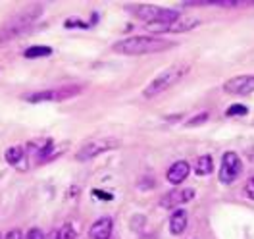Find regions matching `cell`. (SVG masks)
Here are the masks:
<instances>
[{"instance_id": "17", "label": "cell", "mask_w": 254, "mask_h": 239, "mask_svg": "<svg viewBox=\"0 0 254 239\" xmlns=\"http://www.w3.org/2000/svg\"><path fill=\"white\" fill-rule=\"evenodd\" d=\"M52 48L50 47H29L25 52H23V56L25 58H41V56H52Z\"/></svg>"}, {"instance_id": "19", "label": "cell", "mask_w": 254, "mask_h": 239, "mask_svg": "<svg viewBox=\"0 0 254 239\" xmlns=\"http://www.w3.org/2000/svg\"><path fill=\"white\" fill-rule=\"evenodd\" d=\"M247 112H249V108H247L245 104H233V106L227 108L225 114H227V116H245Z\"/></svg>"}, {"instance_id": "24", "label": "cell", "mask_w": 254, "mask_h": 239, "mask_svg": "<svg viewBox=\"0 0 254 239\" xmlns=\"http://www.w3.org/2000/svg\"><path fill=\"white\" fill-rule=\"evenodd\" d=\"M95 197H102V199H112V195H106V193H100V191H93Z\"/></svg>"}, {"instance_id": "10", "label": "cell", "mask_w": 254, "mask_h": 239, "mask_svg": "<svg viewBox=\"0 0 254 239\" xmlns=\"http://www.w3.org/2000/svg\"><path fill=\"white\" fill-rule=\"evenodd\" d=\"M112 230H114V220L108 218V216H104V218L96 220V222L91 226L89 236L93 239H110Z\"/></svg>"}, {"instance_id": "6", "label": "cell", "mask_w": 254, "mask_h": 239, "mask_svg": "<svg viewBox=\"0 0 254 239\" xmlns=\"http://www.w3.org/2000/svg\"><path fill=\"white\" fill-rule=\"evenodd\" d=\"M118 145L120 143H118L116 139H98V141H91V143H85L79 151L75 153V159L91 160V159H95V157H98V155H102V153H106V151L116 149Z\"/></svg>"}, {"instance_id": "18", "label": "cell", "mask_w": 254, "mask_h": 239, "mask_svg": "<svg viewBox=\"0 0 254 239\" xmlns=\"http://www.w3.org/2000/svg\"><path fill=\"white\" fill-rule=\"evenodd\" d=\"M56 239H75V232H73V228H71L69 224H65L62 230L56 234Z\"/></svg>"}, {"instance_id": "4", "label": "cell", "mask_w": 254, "mask_h": 239, "mask_svg": "<svg viewBox=\"0 0 254 239\" xmlns=\"http://www.w3.org/2000/svg\"><path fill=\"white\" fill-rule=\"evenodd\" d=\"M135 14L146 23H172L179 17L175 10L158 8V6H139V8H135Z\"/></svg>"}, {"instance_id": "8", "label": "cell", "mask_w": 254, "mask_h": 239, "mask_svg": "<svg viewBox=\"0 0 254 239\" xmlns=\"http://www.w3.org/2000/svg\"><path fill=\"white\" fill-rule=\"evenodd\" d=\"M223 89L225 93H231V95H251L254 91V76L231 78L229 81H225Z\"/></svg>"}, {"instance_id": "1", "label": "cell", "mask_w": 254, "mask_h": 239, "mask_svg": "<svg viewBox=\"0 0 254 239\" xmlns=\"http://www.w3.org/2000/svg\"><path fill=\"white\" fill-rule=\"evenodd\" d=\"M174 43L158 39V37H129L124 41H118L112 50L118 54H129V56H139V54H154L162 52L166 48H172Z\"/></svg>"}, {"instance_id": "21", "label": "cell", "mask_w": 254, "mask_h": 239, "mask_svg": "<svg viewBox=\"0 0 254 239\" xmlns=\"http://www.w3.org/2000/svg\"><path fill=\"white\" fill-rule=\"evenodd\" d=\"M25 239H45V234H43V230H39V228H31V230L27 232Z\"/></svg>"}, {"instance_id": "15", "label": "cell", "mask_w": 254, "mask_h": 239, "mask_svg": "<svg viewBox=\"0 0 254 239\" xmlns=\"http://www.w3.org/2000/svg\"><path fill=\"white\" fill-rule=\"evenodd\" d=\"M52 147H54V143H52L50 139H45V141H31V143L27 145V151H29L31 155H37V157L45 159L48 153L52 151Z\"/></svg>"}, {"instance_id": "22", "label": "cell", "mask_w": 254, "mask_h": 239, "mask_svg": "<svg viewBox=\"0 0 254 239\" xmlns=\"http://www.w3.org/2000/svg\"><path fill=\"white\" fill-rule=\"evenodd\" d=\"M245 189H247V195H249L251 199H254V177H251V179L247 181V187H245Z\"/></svg>"}, {"instance_id": "5", "label": "cell", "mask_w": 254, "mask_h": 239, "mask_svg": "<svg viewBox=\"0 0 254 239\" xmlns=\"http://www.w3.org/2000/svg\"><path fill=\"white\" fill-rule=\"evenodd\" d=\"M243 172V164L233 151H227L222 159V168H220V181L222 183H231L235 181Z\"/></svg>"}, {"instance_id": "14", "label": "cell", "mask_w": 254, "mask_h": 239, "mask_svg": "<svg viewBox=\"0 0 254 239\" xmlns=\"http://www.w3.org/2000/svg\"><path fill=\"white\" fill-rule=\"evenodd\" d=\"M6 162L12 166H21V170H25V151L21 147H12L6 151Z\"/></svg>"}, {"instance_id": "2", "label": "cell", "mask_w": 254, "mask_h": 239, "mask_svg": "<svg viewBox=\"0 0 254 239\" xmlns=\"http://www.w3.org/2000/svg\"><path fill=\"white\" fill-rule=\"evenodd\" d=\"M41 10L43 8L39 4H31V6H25L21 12H17L16 16L10 17L0 27V43H8L19 35H23L37 21V17L41 16Z\"/></svg>"}, {"instance_id": "12", "label": "cell", "mask_w": 254, "mask_h": 239, "mask_svg": "<svg viewBox=\"0 0 254 239\" xmlns=\"http://www.w3.org/2000/svg\"><path fill=\"white\" fill-rule=\"evenodd\" d=\"M198 23H200V19H196V17H177L175 21L168 23V31H172V33H185V31H190V29H194Z\"/></svg>"}, {"instance_id": "7", "label": "cell", "mask_w": 254, "mask_h": 239, "mask_svg": "<svg viewBox=\"0 0 254 239\" xmlns=\"http://www.w3.org/2000/svg\"><path fill=\"white\" fill-rule=\"evenodd\" d=\"M79 93L77 87H69V89H52V91H41V93H33L27 95L25 100L27 102H48V100H64L69 98L71 95Z\"/></svg>"}, {"instance_id": "23", "label": "cell", "mask_w": 254, "mask_h": 239, "mask_svg": "<svg viewBox=\"0 0 254 239\" xmlns=\"http://www.w3.org/2000/svg\"><path fill=\"white\" fill-rule=\"evenodd\" d=\"M21 238H23V234H21L19 230H12V232L6 234V238L4 239H21Z\"/></svg>"}, {"instance_id": "3", "label": "cell", "mask_w": 254, "mask_h": 239, "mask_svg": "<svg viewBox=\"0 0 254 239\" xmlns=\"http://www.w3.org/2000/svg\"><path fill=\"white\" fill-rule=\"evenodd\" d=\"M189 70H190V66H187V64L170 66L168 70H164L160 76H156L154 80H152L148 85H146V87H144L143 96H146V98H152V96H158L160 93L168 91L170 87H174L175 83H179V81L183 80V78L189 74Z\"/></svg>"}, {"instance_id": "13", "label": "cell", "mask_w": 254, "mask_h": 239, "mask_svg": "<svg viewBox=\"0 0 254 239\" xmlns=\"http://www.w3.org/2000/svg\"><path fill=\"white\" fill-rule=\"evenodd\" d=\"M185 228H187V212L185 210H175L172 218H170V232L174 236H179V234L185 232Z\"/></svg>"}, {"instance_id": "9", "label": "cell", "mask_w": 254, "mask_h": 239, "mask_svg": "<svg viewBox=\"0 0 254 239\" xmlns=\"http://www.w3.org/2000/svg\"><path fill=\"white\" fill-rule=\"evenodd\" d=\"M192 197H194V189H174V191H170L168 195L162 197L160 205L164 208H172V207H177V205L187 203Z\"/></svg>"}, {"instance_id": "11", "label": "cell", "mask_w": 254, "mask_h": 239, "mask_svg": "<svg viewBox=\"0 0 254 239\" xmlns=\"http://www.w3.org/2000/svg\"><path fill=\"white\" fill-rule=\"evenodd\" d=\"M189 164L185 160H179V162H175L174 166L168 170V181L174 183V185H179V183H183L189 177Z\"/></svg>"}, {"instance_id": "20", "label": "cell", "mask_w": 254, "mask_h": 239, "mask_svg": "<svg viewBox=\"0 0 254 239\" xmlns=\"http://www.w3.org/2000/svg\"><path fill=\"white\" fill-rule=\"evenodd\" d=\"M208 120V112H202V114H198L196 118H192L187 122V128H192V126H198V124H202V122H206Z\"/></svg>"}, {"instance_id": "16", "label": "cell", "mask_w": 254, "mask_h": 239, "mask_svg": "<svg viewBox=\"0 0 254 239\" xmlns=\"http://www.w3.org/2000/svg\"><path fill=\"white\" fill-rule=\"evenodd\" d=\"M194 170H196V174H198V175L212 174V170H214V162H212V159H210V157H200V159L196 160Z\"/></svg>"}]
</instances>
